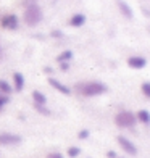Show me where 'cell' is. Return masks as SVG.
Wrapping results in <instances>:
<instances>
[{"instance_id": "1", "label": "cell", "mask_w": 150, "mask_h": 158, "mask_svg": "<svg viewBox=\"0 0 150 158\" xmlns=\"http://www.w3.org/2000/svg\"><path fill=\"white\" fill-rule=\"evenodd\" d=\"M77 89H79V92L85 97H95V95L105 94L106 85L103 82H87V84H79Z\"/></svg>"}, {"instance_id": "2", "label": "cell", "mask_w": 150, "mask_h": 158, "mask_svg": "<svg viewBox=\"0 0 150 158\" xmlns=\"http://www.w3.org/2000/svg\"><path fill=\"white\" fill-rule=\"evenodd\" d=\"M42 10L39 5H27L24 11V21L27 26H37L42 21Z\"/></svg>"}, {"instance_id": "3", "label": "cell", "mask_w": 150, "mask_h": 158, "mask_svg": "<svg viewBox=\"0 0 150 158\" xmlns=\"http://www.w3.org/2000/svg\"><path fill=\"white\" fill-rule=\"evenodd\" d=\"M135 114L131 111H119L115 116V124L118 127H132L135 124Z\"/></svg>"}, {"instance_id": "4", "label": "cell", "mask_w": 150, "mask_h": 158, "mask_svg": "<svg viewBox=\"0 0 150 158\" xmlns=\"http://www.w3.org/2000/svg\"><path fill=\"white\" fill-rule=\"evenodd\" d=\"M118 143L121 145V148H123L126 153H129V155H137V147H135L127 137H124V135H118Z\"/></svg>"}, {"instance_id": "5", "label": "cell", "mask_w": 150, "mask_h": 158, "mask_svg": "<svg viewBox=\"0 0 150 158\" xmlns=\"http://www.w3.org/2000/svg\"><path fill=\"white\" fill-rule=\"evenodd\" d=\"M19 142H21V137L16 134H10V132L0 134V145H18Z\"/></svg>"}, {"instance_id": "6", "label": "cell", "mask_w": 150, "mask_h": 158, "mask_svg": "<svg viewBox=\"0 0 150 158\" xmlns=\"http://www.w3.org/2000/svg\"><path fill=\"white\" fill-rule=\"evenodd\" d=\"M19 24V19L16 15H6L2 18V26L5 27V29H8V31H13V29H16Z\"/></svg>"}, {"instance_id": "7", "label": "cell", "mask_w": 150, "mask_h": 158, "mask_svg": "<svg viewBox=\"0 0 150 158\" xmlns=\"http://www.w3.org/2000/svg\"><path fill=\"white\" fill-rule=\"evenodd\" d=\"M48 84L52 85L55 90H58V92H61V94H65V95H69L71 94V89L69 87H66L65 84H61L60 81H56V79H53V77L48 79Z\"/></svg>"}, {"instance_id": "8", "label": "cell", "mask_w": 150, "mask_h": 158, "mask_svg": "<svg viewBox=\"0 0 150 158\" xmlns=\"http://www.w3.org/2000/svg\"><path fill=\"white\" fill-rule=\"evenodd\" d=\"M127 64L134 69H142L147 64V60L144 58V56H131V58L127 60Z\"/></svg>"}, {"instance_id": "9", "label": "cell", "mask_w": 150, "mask_h": 158, "mask_svg": "<svg viewBox=\"0 0 150 158\" xmlns=\"http://www.w3.org/2000/svg\"><path fill=\"white\" fill-rule=\"evenodd\" d=\"M116 3H118V6H119V11L123 13V15H124L127 19H131V18L134 16V13H132V10H131V6L127 5L124 0H118Z\"/></svg>"}, {"instance_id": "10", "label": "cell", "mask_w": 150, "mask_h": 158, "mask_svg": "<svg viewBox=\"0 0 150 158\" xmlns=\"http://www.w3.org/2000/svg\"><path fill=\"white\" fill-rule=\"evenodd\" d=\"M13 82H15V90H18V92L23 90V87H24V77H23L21 73H15V74H13Z\"/></svg>"}, {"instance_id": "11", "label": "cell", "mask_w": 150, "mask_h": 158, "mask_svg": "<svg viewBox=\"0 0 150 158\" xmlns=\"http://www.w3.org/2000/svg\"><path fill=\"white\" fill-rule=\"evenodd\" d=\"M85 23V16L81 15V13H77V15H73V18L69 19V26H73V27H79Z\"/></svg>"}, {"instance_id": "12", "label": "cell", "mask_w": 150, "mask_h": 158, "mask_svg": "<svg viewBox=\"0 0 150 158\" xmlns=\"http://www.w3.org/2000/svg\"><path fill=\"white\" fill-rule=\"evenodd\" d=\"M135 119L140 121L142 124H148L150 123V113L147 110H139L137 114H135Z\"/></svg>"}, {"instance_id": "13", "label": "cell", "mask_w": 150, "mask_h": 158, "mask_svg": "<svg viewBox=\"0 0 150 158\" xmlns=\"http://www.w3.org/2000/svg\"><path fill=\"white\" fill-rule=\"evenodd\" d=\"M32 98H34V103L35 105H45L47 103V97L42 94L40 90H34L32 92Z\"/></svg>"}, {"instance_id": "14", "label": "cell", "mask_w": 150, "mask_h": 158, "mask_svg": "<svg viewBox=\"0 0 150 158\" xmlns=\"http://www.w3.org/2000/svg\"><path fill=\"white\" fill-rule=\"evenodd\" d=\"M69 60H73V52H71V50H65V52H61L58 55V58H56L58 63H68Z\"/></svg>"}, {"instance_id": "15", "label": "cell", "mask_w": 150, "mask_h": 158, "mask_svg": "<svg viewBox=\"0 0 150 158\" xmlns=\"http://www.w3.org/2000/svg\"><path fill=\"white\" fill-rule=\"evenodd\" d=\"M11 90H13L11 85L6 81H3V79H0V92H3V94H11Z\"/></svg>"}, {"instance_id": "16", "label": "cell", "mask_w": 150, "mask_h": 158, "mask_svg": "<svg viewBox=\"0 0 150 158\" xmlns=\"http://www.w3.org/2000/svg\"><path fill=\"white\" fill-rule=\"evenodd\" d=\"M79 153H81V148L79 147H69L68 148V156L69 158H77V156H79Z\"/></svg>"}, {"instance_id": "17", "label": "cell", "mask_w": 150, "mask_h": 158, "mask_svg": "<svg viewBox=\"0 0 150 158\" xmlns=\"http://www.w3.org/2000/svg\"><path fill=\"white\" fill-rule=\"evenodd\" d=\"M34 108L37 110L39 113H42V114H45V116H48V114H50V110H48V108H45L44 105H35V103H34Z\"/></svg>"}, {"instance_id": "18", "label": "cell", "mask_w": 150, "mask_h": 158, "mask_svg": "<svg viewBox=\"0 0 150 158\" xmlns=\"http://www.w3.org/2000/svg\"><path fill=\"white\" fill-rule=\"evenodd\" d=\"M140 89H142V94L145 97H150V82H144L140 85Z\"/></svg>"}, {"instance_id": "19", "label": "cell", "mask_w": 150, "mask_h": 158, "mask_svg": "<svg viewBox=\"0 0 150 158\" xmlns=\"http://www.w3.org/2000/svg\"><path fill=\"white\" fill-rule=\"evenodd\" d=\"M89 135H90V132L87 131V129H81V131H79V134H77V139L84 140V139H87Z\"/></svg>"}, {"instance_id": "20", "label": "cell", "mask_w": 150, "mask_h": 158, "mask_svg": "<svg viewBox=\"0 0 150 158\" xmlns=\"http://www.w3.org/2000/svg\"><path fill=\"white\" fill-rule=\"evenodd\" d=\"M8 97H6V95H0V108H2V106L3 105H6V103H8Z\"/></svg>"}, {"instance_id": "21", "label": "cell", "mask_w": 150, "mask_h": 158, "mask_svg": "<svg viewBox=\"0 0 150 158\" xmlns=\"http://www.w3.org/2000/svg\"><path fill=\"white\" fill-rule=\"evenodd\" d=\"M47 158H65V156H63L60 152H52V153L47 155Z\"/></svg>"}, {"instance_id": "22", "label": "cell", "mask_w": 150, "mask_h": 158, "mask_svg": "<svg viewBox=\"0 0 150 158\" xmlns=\"http://www.w3.org/2000/svg\"><path fill=\"white\" fill-rule=\"evenodd\" d=\"M106 156H108V158H118L116 152H113V150H108V152H106Z\"/></svg>"}, {"instance_id": "23", "label": "cell", "mask_w": 150, "mask_h": 158, "mask_svg": "<svg viewBox=\"0 0 150 158\" xmlns=\"http://www.w3.org/2000/svg\"><path fill=\"white\" fill-rule=\"evenodd\" d=\"M52 37H63L61 31H52Z\"/></svg>"}, {"instance_id": "24", "label": "cell", "mask_w": 150, "mask_h": 158, "mask_svg": "<svg viewBox=\"0 0 150 158\" xmlns=\"http://www.w3.org/2000/svg\"><path fill=\"white\" fill-rule=\"evenodd\" d=\"M60 68H61L63 71H68V68H69V64H68V63H60Z\"/></svg>"}, {"instance_id": "25", "label": "cell", "mask_w": 150, "mask_h": 158, "mask_svg": "<svg viewBox=\"0 0 150 158\" xmlns=\"http://www.w3.org/2000/svg\"><path fill=\"white\" fill-rule=\"evenodd\" d=\"M27 5H35V0H26Z\"/></svg>"}, {"instance_id": "26", "label": "cell", "mask_w": 150, "mask_h": 158, "mask_svg": "<svg viewBox=\"0 0 150 158\" xmlns=\"http://www.w3.org/2000/svg\"><path fill=\"white\" fill-rule=\"evenodd\" d=\"M2 55H3V53H2V48H0V60H2Z\"/></svg>"}]
</instances>
